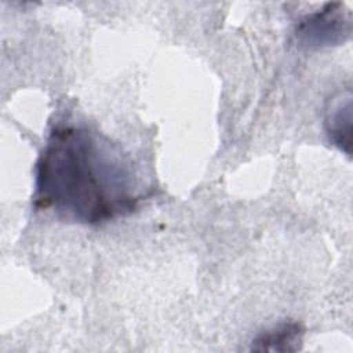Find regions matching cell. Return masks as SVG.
<instances>
[{"instance_id":"cell-4","label":"cell","mask_w":353,"mask_h":353,"mask_svg":"<svg viewBox=\"0 0 353 353\" xmlns=\"http://www.w3.org/2000/svg\"><path fill=\"white\" fill-rule=\"evenodd\" d=\"M303 328L295 321L280 323L252 341V350L259 352H294L301 347Z\"/></svg>"},{"instance_id":"cell-2","label":"cell","mask_w":353,"mask_h":353,"mask_svg":"<svg viewBox=\"0 0 353 353\" xmlns=\"http://www.w3.org/2000/svg\"><path fill=\"white\" fill-rule=\"evenodd\" d=\"M352 33V15L342 3H327L303 17L296 26L298 41L307 48L338 46Z\"/></svg>"},{"instance_id":"cell-3","label":"cell","mask_w":353,"mask_h":353,"mask_svg":"<svg viewBox=\"0 0 353 353\" xmlns=\"http://www.w3.org/2000/svg\"><path fill=\"white\" fill-rule=\"evenodd\" d=\"M328 139L343 153H352V91L350 88L338 94L327 113L324 121Z\"/></svg>"},{"instance_id":"cell-1","label":"cell","mask_w":353,"mask_h":353,"mask_svg":"<svg viewBox=\"0 0 353 353\" xmlns=\"http://www.w3.org/2000/svg\"><path fill=\"white\" fill-rule=\"evenodd\" d=\"M34 176V207L66 222L101 225L131 214L142 200L128 154L83 124H58L51 130Z\"/></svg>"}]
</instances>
